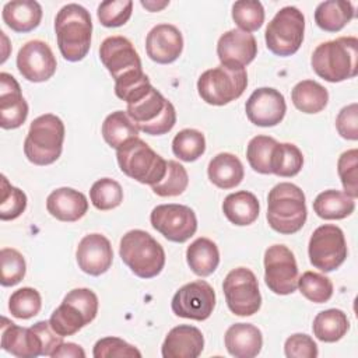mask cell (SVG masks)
Here are the masks:
<instances>
[{
  "label": "cell",
  "mask_w": 358,
  "mask_h": 358,
  "mask_svg": "<svg viewBox=\"0 0 358 358\" xmlns=\"http://www.w3.org/2000/svg\"><path fill=\"white\" fill-rule=\"evenodd\" d=\"M186 262L196 275L208 277L220 264V250L211 239L197 238L186 249Z\"/></svg>",
  "instance_id": "f546056e"
},
{
  "label": "cell",
  "mask_w": 358,
  "mask_h": 358,
  "mask_svg": "<svg viewBox=\"0 0 358 358\" xmlns=\"http://www.w3.org/2000/svg\"><path fill=\"white\" fill-rule=\"evenodd\" d=\"M248 87V73L243 67L220 64L208 69L197 80L200 98L214 106H224L238 99Z\"/></svg>",
  "instance_id": "9c48e42d"
},
{
  "label": "cell",
  "mask_w": 358,
  "mask_h": 358,
  "mask_svg": "<svg viewBox=\"0 0 358 358\" xmlns=\"http://www.w3.org/2000/svg\"><path fill=\"white\" fill-rule=\"evenodd\" d=\"M1 348L18 358L42 355V344L32 327H21L1 317Z\"/></svg>",
  "instance_id": "cb8c5ba5"
},
{
  "label": "cell",
  "mask_w": 358,
  "mask_h": 358,
  "mask_svg": "<svg viewBox=\"0 0 358 358\" xmlns=\"http://www.w3.org/2000/svg\"><path fill=\"white\" fill-rule=\"evenodd\" d=\"M42 308L41 294L31 287H22L14 291L8 299V310L17 319H31Z\"/></svg>",
  "instance_id": "7bdbcfd3"
},
{
  "label": "cell",
  "mask_w": 358,
  "mask_h": 358,
  "mask_svg": "<svg viewBox=\"0 0 358 358\" xmlns=\"http://www.w3.org/2000/svg\"><path fill=\"white\" fill-rule=\"evenodd\" d=\"M303 165L301 150L292 143H277L271 157V173L281 178H292Z\"/></svg>",
  "instance_id": "d590c367"
},
{
  "label": "cell",
  "mask_w": 358,
  "mask_h": 358,
  "mask_svg": "<svg viewBox=\"0 0 358 358\" xmlns=\"http://www.w3.org/2000/svg\"><path fill=\"white\" fill-rule=\"evenodd\" d=\"M189 185V175L185 166L176 161L166 162L165 176L151 186L152 192L159 197H175L182 194Z\"/></svg>",
  "instance_id": "ab89813d"
},
{
  "label": "cell",
  "mask_w": 358,
  "mask_h": 358,
  "mask_svg": "<svg viewBox=\"0 0 358 358\" xmlns=\"http://www.w3.org/2000/svg\"><path fill=\"white\" fill-rule=\"evenodd\" d=\"M224 215L229 222L238 227L253 224L260 213L257 197L248 190H239L228 194L222 203Z\"/></svg>",
  "instance_id": "f1b7e54d"
},
{
  "label": "cell",
  "mask_w": 358,
  "mask_h": 358,
  "mask_svg": "<svg viewBox=\"0 0 358 358\" xmlns=\"http://www.w3.org/2000/svg\"><path fill=\"white\" fill-rule=\"evenodd\" d=\"M284 352L287 358H316L319 355L317 344L303 333L289 336L284 343Z\"/></svg>",
  "instance_id": "681fc988"
},
{
  "label": "cell",
  "mask_w": 358,
  "mask_h": 358,
  "mask_svg": "<svg viewBox=\"0 0 358 358\" xmlns=\"http://www.w3.org/2000/svg\"><path fill=\"white\" fill-rule=\"evenodd\" d=\"M172 312L185 319L206 320L215 308V291L204 280H196L180 287L171 302Z\"/></svg>",
  "instance_id": "2e32d148"
},
{
  "label": "cell",
  "mask_w": 358,
  "mask_h": 358,
  "mask_svg": "<svg viewBox=\"0 0 358 358\" xmlns=\"http://www.w3.org/2000/svg\"><path fill=\"white\" fill-rule=\"evenodd\" d=\"M298 288L306 299L315 303H324L333 296L331 280L315 271H305L298 278Z\"/></svg>",
  "instance_id": "60d3db41"
},
{
  "label": "cell",
  "mask_w": 358,
  "mask_h": 358,
  "mask_svg": "<svg viewBox=\"0 0 358 358\" xmlns=\"http://www.w3.org/2000/svg\"><path fill=\"white\" fill-rule=\"evenodd\" d=\"M229 310L236 316H252L262 306V295L255 273L246 267L231 270L222 282Z\"/></svg>",
  "instance_id": "4fadbf2b"
},
{
  "label": "cell",
  "mask_w": 358,
  "mask_h": 358,
  "mask_svg": "<svg viewBox=\"0 0 358 358\" xmlns=\"http://www.w3.org/2000/svg\"><path fill=\"white\" fill-rule=\"evenodd\" d=\"M52 358H66V357H70V358H84L85 357V352L84 350L76 344V343H62L55 351L53 354L50 355Z\"/></svg>",
  "instance_id": "f5cc1de1"
},
{
  "label": "cell",
  "mask_w": 358,
  "mask_h": 358,
  "mask_svg": "<svg viewBox=\"0 0 358 358\" xmlns=\"http://www.w3.org/2000/svg\"><path fill=\"white\" fill-rule=\"evenodd\" d=\"M232 20L245 32L257 31L264 22V8L257 0H239L232 6Z\"/></svg>",
  "instance_id": "b9f144b4"
},
{
  "label": "cell",
  "mask_w": 358,
  "mask_h": 358,
  "mask_svg": "<svg viewBox=\"0 0 358 358\" xmlns=\"http://www.w3.org/2000/svg\"><path fill=\"white\" fill-rule=\"evenodd\" d=\"M90 199L96 210L108 211L120 206L123 201V189L119 182L110 178H102L94 182L90 189Z\"/></svg>",
  "instance_id": "74e56055"
},
{
  "label": "cell",
  "mask_w": 358,
  "mask_h": 358,
  "mask_svg": "<svg viewBox=\"0 0 358 358\" xmlns=\"http://www.w3.org/2000/svg\"><path fill=\"white\" fill-rule=\"evenodd\" d=\"M56 57L50 46L43 41H29L18 50L17 69L31 83L48 81L56 73Z\"/></svg>",
  "instance_id": "e0dca14e"
},
{
  "label": "cell",
  "mask_w": 358,
  "mask_h": 358,
  "mask_svg": "<svg viewBox=\"0 0 358 358\" xmlns=\"http://www.w3.org/2000/svg\"><path fill=\"white\" fill-rule=\"evenodd\" d=\"M147 56L159 64L175 62L183 50L182 32L172 24H158L147 34Z\"/></svg>",
  "instance_id": "7402d4cb"
},
{
  "label": "cell",
  "mask_w": 358,
  "mask_h": 358,
  "mask_svg": "<svg viewBox=\"0 0 358 358\" xmlns=\"http://www.w3.org/2000/svg\"><path fill=\"white\" fill-rule=\"evenodd\" d=\"M204 348L203 333L190 324L171 329L162 343L164 358H197Z\"/></svg>",
  "instance_id": "603a6c76"
},
{
  "label": "cell",
  "mask_w": 358,
  "mask_h": 358,
  "mask_svg": "<svg viewBox=\"0 0 358 358\" xmlns=\"http://www.w3.org/2000/svg\"><path fill=\"white\" fill-rule=\"evenodd\" d=\"M217 55L221 64L245 69L257 55V42L252 34L234 28L220 36Z\"/></svg>",
  "instance_id": "ffe728a7"
},
{
  "label": "cell",
  "mask_w": 358,
  "mask_h": 358,
  "mask_svg": "<svg viewBox=\"0 0 358 358\" xmlns=\"http://www.w3.org/2000/svg\"><path fill=\"white\" fill-rule=\"evenodd\" d=\"M102 137L112 147L119 148L131 138L138 137V127L123 110H115L108 115L102 123Z\"/></svg>",
  "instance_id": "e575fe53"
},
{
  "label": "cell",
  "mask_w": 358,
  "mask_h": 358,
  "mask_svg": "<svg viewBox=\"0 0 358 358\" xmlns=\"http://www.w3.org/2000/svg\"><path fill=\"white\" fill-rule=\"evenodd\" d=\"M32 330L38 334L41 344H42V355L43 357H50L53 351L63 343V336L56 333L50 323L46 320L36 322L34 326H31Z\"/></svg>",
  "instance_id": "816d5d0a"
},
{
  "label": "cell",
  "mask_w": 358,
  "mask_h": 358,
  "mask_svg": "<svg viewBox=\"0 0 358 358\" xmlns=\"http://www.w3.org/2000/svg\"><path fill=\"white\" fill-rule=\"evenodd\" d=\"M337 172L344 187V193L352 199L358 196V150L344 151L337 161Z\"/></svg>",
  "instance_id": "7dc6e473"
},
{
  "label": "cell",
  "mask_w": 358,
  "mask_h": 358,
  "mask_svg": "<svg viewBox=\"0 0 358 358\" xmlns=\"http://www.w3.org/2000/svg\"><path fill=\"white\" fill-rule=\"evenodd\" d=\"M95 358H113V357H141V352L131 344L119 337L99 338L92 350Z\"/></svg>",
  "instance_id": "c3c4849f"
},
{
  "label": "cell",
  "mask_w": 358,
  "mask_h": 358,
  "mask_svg": "<svg viewBox=\"0 0 358 358\" xmlns=\"http://www.w3.org/2000/svg\"><path fill=\"white\" fill-rule=\"evenodd\" d=\"M151 225L171 242L183 243L197 231L194 211L183 204H159L150 215Z\"/></svg>",
  "instance_id": "9a60e30c"
},
{
  "label": "cell",
  "mask_w": 358,
  "mask_h": 358,
  "mask_svg": "<svg viewBox=\"0 0 358 358\" xmlns=\"http://www.w3.org/2000/svg\"><path fill=\"white\" fill-rule=\"evenodd\" d=\"M122 262L140 278L157 277L165 266V250L143 229L126 232L119 245Z\"/></svg>",
  "instance_id": "5b68a950"
},
{
  "label": "cell",
  "mask_w": 358,
  "mask_h": 358,
  "mask_svg": "<svg viewBox=\"0 0 358 358\" xmlns=\"http://www.w3.org/2000/svg\"><path fill=\"white\" fill-rule=\"evenodd\" d=\"M99 59L115 80V92L136 84L145 76L137 50L124 36L103 39L99 46Z\"/></svg>",
  "instance_id": "8992f818"
},
{
  "label": "cell",
  "mask_w": 358,
  "mask_h": 358,
  "mask_svg": "<svg viewBox=\"0 0 358 358\" xmlns=\"http://www.w3.org/2000/svg\"><path fill=\"white\" fill-rule=\"evenodd\" d=\"M120 171L143 185L158 183L166 172V162L145 141L136 137L116 150Z\"/></svg>",
  "instance_id": "52a82bcc"
},
{
  "label": "cell",
  "mask_w": 358,
  "mask_h": 358,
  "mask_svg": "<svg viewBox=\"0 0 358 358\" xmlns=\"http://www.w3.org/2000/svg\"><path fill=\"white\" fill-rule=\"evenodd\" d=\"M78 267L90 275L98 277L106 273L113 262V250L109 239L101 234L85 235L76 252Z\"/></svg>",
  "instance_id": "d6986e66"
},
{
  "label": "cell",
  "mask_w": 358,
  "mask_h": 358,
  "mask_svg": "<svg viewBox=\"0 0 358 358\" xmlns=\"http://www.w3.org/2000/svg\"><path fill=\"white\" fill-rule=\"evenodd\" d=\"M306 199L301 187L289 182L275 185L267 196V222L278 234L292 235L306 222Z\"/></svg>",
  "instance_id": "3957f363"
},
{
  "label": "cell",
  "mask_w": 358,
  "mask_h": 358,
  "mask_svg": "<svg viewBox=\"0 0 358 358\" xmlns=\"http://www.w3.org/2000/svg\"><path fill=\"white\" fill-rule=\"evenodd\" d=\"M126 113L138 130L150 136L166 134L176 123L175 106L154 87L141 98L129 103Z\"/></svg>",
  "instance_id": "30bf717a"
},
{
  "label": "cell",
  "mask_w": 358,
  "mask_h": 358,
  "mask_svg": "<svg viewBox=\"0 0 358 358\" xmlns=\"http://www.w3.org/2000/svg\"><path fill=\"white\" fill-rule=\"evenodd\" d=\"M208 179L220 189H234L238 186L243 176L245 169L241 159L231 152H220L208 164Z\"/></svg>",
  "instance_id": "83f0119b"
},
{
  "label": "cell",
  "mask_w": 358,
  "mask_h": 358,
  "mask_svg": "<svg viewBox=\"0 0 358 358\" xmlns=\"http://www.w3.org/2000/svg\"><path fill=\"white\" fill-rule=\"evenodd\" d=\"M27 208V194L18 187L8 183L1 175V196H0V220L11 221L18 218Z\"/></svg>",
  "instance_id": "ee69618b"
},
{
  "label": "cell",
  "mask_w": 358,
  "mask_h": 358,
  "mask_svg": "<svg viewBox=\"0 0 358 358\" xmlns=\"http://www.w3.org/2000/svg\"><path fill=\"white\" fill-rule=\"evenodd\" d=\"M64 123L53 113L34 119L24 140V154L34 165L45 166L57 161L63 150Z\"/></svg>",
  "instance_id": "277c9868"
},
{
  "label": "cell",
  "mask_w": 358,
  "mask_h": 358,
  "mask_svg": "<svg viewBox=\"0 0 358 358\" xmlns=\"http://www.w3.org/2000/svg\"><path fill=\"white\" fill-rule=\"evenodd\" d=\"M98 313V296L90 288H74L52 312L49 323L60 336H73L90 324Z\"/></svg>",
  "instance_id": "ba28073f"
},
{
  "label": "cell",
  "mask_w": 358,
  "mask_h": 358,
  "mask_svg": "<svg viewBox=\"0 0 358 358\" xmlns=\"http://www.w3.org/2000/svg\"><path fill=\"white\" fill-rule=\"evenodd\" d=\"M224 343L232 357L253 358L262 351L263 334L255 324L235 323L227 329Z\"/></svg>",
  "instance_id": "484cf974"
},
{
  "label": "cell",
  "mask_w": 358,
  "mask_h": 358,
  "mask_svg": "<svg viewBox=\"0 0 358 358\" xmlns=\"http://www.w3.org/2000/svg\"><path fill=\"white\" fill-rule=\"evenodd\" d=\"M28 117V103L21 94L17 80L3 71L0 73V126L11 130L24 124Z\"/></svg>",
  "instance_id": "44dd1931"
},
{
  "label": "cell",
  "mask_w": 358,
  "mask_h": 358,
  "mask_svg": "<svg viewBox=\"0 0 358 358\" xmlns=\"http://www.w3.org/2000/svg\"><path fill=\"white\" fill-rule=\"evenodd\" d=\"M305 17L296 7H282L268 22L264 39L267 49L281 57L298 52L303 42Z\"/></svg>",
  "instance_id": "8fae6325"
},
{
  "label": "cell",
  "mask_w": 358,
  "mask_h": 358,
  "mask_svg": "<svg viewBox=\"0 0 358 358\" xmlns=\"http://www.w3.org/2000/svg\"><path fill=\"white\" fill-rule=\"evenodd\" d=\"M336 127L343 138L352 141L358 140V105L355 102L344 106L338 112Z\"/></svg>",
  "instance_id": "f907efd6"
},
{
  "label": "cell",
  "mask_w": 358,
  "mask_h": 358,
  "mask_svg": "<svg viewBox=\"0 0 358 358\" xmlns=\"http://www.w3.org/2000/svg\"><path fill=\"white\" fill-rule=\"evenodd\" d=\"M350 329V320L341 309H326L319 312L312 324L313 336L323 343H336L341 340Z\"/></svg>",
  "instance_id": "d6a6232c"
},
{
  "label": "cell",
  "mask_w": 358,
  "mask_h": 358,
  "mask_svg": "<svg viewBox=\"0 0 358 358\" xmlns=\"http://www.w3.org/2000/svg\"><path fill=\"white\" fill-rule=\"evenodd\" d=\"M133 13L131 0H108L98 6V20L106 28H117L124 25Z\"/></svg>",
  "instance_id": "bcb514c9"
},
{
  "label": "cell",
  "mask_w": 358,
  "mask_h": 358,
  "mask_svg": "<svg viewBox=\"0 0 358 358\" xmlns=\"http://www.w3.org/2000/svg\"><path fill=\"white\" fill-rule=\"evenodd\" d=\"M310 66L316 76L329 83H341L358 73V39L340 36L322 42L310 57Z\"/></svg>",
  "instance_id": "6da1fadb"
},
{
  "label": "cell",
  "mask_w": 358,
  "mask_h": 358,
  "mask_svg": "<svg viewBox=\"0 0 358 358\" xmlns=\"http://www.w3.org/2000/svg\"><path fill=\"white\" fill-rule=\"evenodd\" d=\"M1 17L8 28L25 34L41 24L42 7L35 0H13L4 4Z\"/></svg>",
  "instance_id": "4316f807"
},
{
  "label": "cell",
  "mask_w": 358,
  "mask_h": 358,
  "mask_svg": "<svg viewBox=\"0 0 358 358\" xmlns=\"http://www.w3.org/2000/svg\"><path fill=\"white\" fill-rule=\"evenodd\" d=\"M0 266H1V285L13 287L17 285L27 273V264L24 256L13 248H3L0 250Z\"/></svg>",
  "instance_id": "f6af8a7d"
},
{
  "label": "cell",
  "mask_w": 358,
  "mask_h": 358,
  "mask_svg": "<svg viewBox=\"0 0 358 358\" xmlns=\"http://www.w3.org/2000/svg\"><path fill=\"white\" fill-rule=\"evenodd\" d=\"M55 32L62 56L80 62L90 52L92 20L90 11L77 3L63 6L55 18Z\"/></svg>",
  "instance_id": "7a4b0ae2"
},
{
  "label": "cell",
  "mask_w": 358,
  "mask_h": 358,
  "mask_svg": "<svg viewBox=\"0 0 358 358\" xmlns=\"http://www.w3.org/2000/svg\"><path fill=\"white\" fill-rule=\"evenodd\" d=\"M172 151L175 157L185 162L199 159L206 151L204 134L196 129H183L172 140Z\"/></svg>",
  "instance_id": "8d00e7d4"
},
{
  "label": "cell",
  "mask_w": 358,
  "mask_h": 358,
  "mask_svg": "<svg viewBox=\"0 0 358 358\" xmlns=\"http://www.w3.org/2000/svg\"><path fill=\"white\" fill-rule=\"evenodd\" d=\"M277 141L268 136L253 137L246 148V158L250 168L259 173H271V157Z\"/></svg>",
  "instance_id": "f35d334b"
},
{
  "label": "cell",
  "mask_w": 358,
  "mask_h": 358,
  "mask_svg": "<svg viewBox=\"0 0 358 358\" xmlns=\"http://www.w3.org/2000/svg\"><path fill=\"white\" fill-rule=\"evenodd\" d=\"M169 4V1H144V0H141V6L143 7H145L147 10H150V11H159V10H162L164 7H166Z\"/></svg>",
  "instance_id": "db71d44e"
},
{
  "label": "cell",
  "mask_w": 358,
  "mask_h": 358,
  "mask_svg": "<svg viewBox=\"0 0 358 358\" xmlns=\"http://www.w3.org/2000/svg\"><path fill=\"white\" fill-rule=\"evenodd\" d=\"M355 210V199L344 192L329 189L319 193L313 201V211L323 220H343Z\"/></svg>",
  "instance_id": "1f68e13d"
},
{
  "label": "cell",
  "mask_w": 358,
  "mask_h": 358,
  "mask_svg": "<svg viewBox=\"0 0 358 358\" xmlns=\"http://www.w3.org/2000/svg\"><path fill=\"white\" fill-rule=\"evenodd\" d=\"M46 210L59 221L74 222L88 211V200L84 193L73 187H59L48 196Z\"/></svg>",
  "instance_id": "d4e9b609"
},
{
  "label": "cell",
  "mask_w": 358,
  "mask_h": 358,
  "mask_svg": "<svg viewBox=\"0 0 358 358\" xmlns=\"http://www.w3.org/2000/svg\"><path fill=\"white\" fill-rule=\"evenodd\" d=\"M245 112L250 123L260 127L277 126L285 116L287 103L284 95L270 87L255 90L246 101Z\"/></svg>",
  "instance_id": "ac0fdd59"
},
{
  "label": "cell",
  "mask_w": 358,
  "mask_h": 358,
  "mask_svg": "<svg viewBox=\"0 0 358 358\" xmlns=\"http://www.w3.org/2000/svg\"><path fill=\"white\" fill-rule=\"evenodd\" d=\"M354 15L355 11L350 1L327 0L316 7L315 22L326 32H338L354 18Z\"/></svg>",
  "instance_id": "4dcf8cb0"
},
{
  "label": "cell",
  "mask_w": 358,
  "mask_h": 358,
  "mask_svg": "<svg viewBox=\"0 0 358 358\" xmlns=\"http://www.w3.org/2000/svg\"><path fill=\"white\" fill-rule=\"evenodd\" d=\"M308 253L315 268L324 273L334 271L345 262L348 255L344 232L333 224L317 227L309 239Z\"/></svg>",
  "instance_id": "7c38bea8"
},
{
  "label": "cell",
  "mask_w": 358,
  "mask_h": 358,
  "mask_svg": "<svg viewBox=\"0 0 358 358\" xmlns=\"http://www.w3.org/2000/svg\"><path fill=\"white\" fill-rule=\"evenodd\" d=\"M298 264L285 245H271L264 252V282L277 295H289L298 288Z\"/></svg>",
  "instance_id": "5bb4252c"
},
{
  "label": "cell",
  "mask_w": 358,
  "mask_h": 358,
  "mask_svg": "<svg viewBox=\"0 0 358 358\" xmlns=\"http://www.w3.org/2000/svg\"><path fill=\"white\" fill-rule=\"evenodd\" d=\"M291 99L294 106L303 113H319L329 102L327 90L313 80H302L292 88Z\"/></svg>",
  "instance_id": "836d02e7"
}]
</instances>
